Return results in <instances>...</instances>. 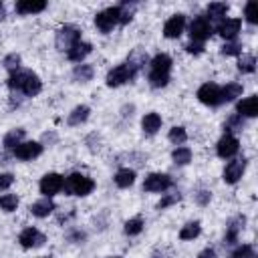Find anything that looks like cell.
Wrapping results in <instances>:
<instances>
[{
	"label": "cell",
	"instance_id": "obj_1",
	"mask_svg": "<svg viewBox=\"0 0 258 258\" xmlns=\"http://www.w3.org/2000/svg\"><path fill=\"white\" fill-rule=\"evenodd\" d=\"M62 189L69 194V196H89L93 189H95V181L83 173H71L67 179H64V185Z\"/></svg>",
	"mask_w": 258,
	"mask_h": 258
},
{
	"label": "cell",
	"instance_id": "obj_2",
	"mask_svg": "<svg viewBox=\"0 0 258 258\" xmlns=\"http://www.w3.org/2000/svg\"><path fill=\"white\" fill-rule=\"evenodd\" d=\"M56 48L58 50H71L77 42H81V30L77 26H71V24H64L56 30Z\"/></svg>",
	"mask_w": 258,
	"mask_h": 258
},
{
	"label": "cell",
	"instance_id": "obj_3",
	"mask_svg": "<svg viewBox=\"0 0 258 258\" xmlns=\"http://www.w3.org/2000/svg\"><path fill=\"white\" fill-rule=\"evenodd\" d=\"M117 22H119V10H117V6H111V8H107V10H103V12H99L95 16V26L101 32H105V34L111 32Z\"/></svg>",
	"mask_w": 258,
	"mask_h": 258
},
{
	"label": "cell",
	"instance_id": "obj_4",
	"mask_svg": "<svg viewBox=\"0 0 258 258\" xmlns=\"http://www.w3.org/2000/svg\"><path fill=\"white\" fill-rule=\"evenodd\" d=\"M198 99L208 107H216L222 103V89L214 83H206L198 89Z\"/></svg>",
	"mask_w": 258,
	"mask_h": 258
},
{
	"label": "cell",
	"instance_id": "obj_5",
	"mask_svg": "<svg viewBox=\"0 0 258 258\" xmlns=\"http://www.w3.org/2000/svg\"><path fill=\"white\" fill-rule=\"evenodd\" d=\"M64 185V177L60 173H46L40 179V194H44V198H52L54 194H58Z\"/></svg>",
	"mask_w": 258,
	"mask_h": 258
},
{
	"label": "cell",
	"instance_id": "obj_6",
	"mask_svg": "<svg viewBox=\"0 0 258 258\" xmlns=\"http://www.w3.org/2000/svg\"><path fill=\"white\" fill-rule=\"evenodd\" d=\"M212 34V24L206 16H198L194 18V22L189 24V36L194 42H204L206 38H210Z\"/></svg>",
	"mask_w": 258,
	"mask_h": 258
},
{
	"label": "cell",
	"instance_id": "obj_7",
	"mask_svg": "<svg viewBox=\"0 0 258 258\" xmlns=\"http://www.w3.org/2000/svg\"><path fill=\"white\" fill-rule=\"evenodd\" d=\"M133 77H135V75L131 73V69H129L127 64H119V67H115V69H111V71L107 73V85H109V87H119V85L129 83Z\"/></svg>",
	"mask_w": 258,
	"mask_h": 258
},
{
	"label": "cell",
	"instance_id": "obj_8",
	"mask_svg": "<svg viewBox=\"0 0 258 258\" xmlns=\"http://www.w3.org/2000/svg\"><path fill=\"white\" fill-rule=\"evenodd\" d=\"M167 187H171V177L165 173H149L143 181L145 191H165Z\"/></svg>",
	"mask_w": 258,
	"mask_h": 258
},
{
	"label": "cell",
	"instance_id": "obj_9",
	"mask_svg": "<svg viewBox=\"0 0 258 258\" xmlns=\"http://www.w3.org/2000/svg\"><path fill=\"white\" fill-rule=\"evenodd\" d=\"M18 242H20L22 248H38V246H42V244L46 242V238H44V234L38 232L36 228H26V230L20 232Z\"/></svg>",
	"mask_w": 258,
	"mask_h": 258
},
{
	"label": "cell",
	"instance_id": "obj_10",
	"mask_svg": "<svg viewBox=\"0 0 258 258\" xmlns=\"http://www.w3.org/2000/svg\"><path fill=\"white\" fill-rule=\"evenodd\" d=\"M40 153H42V145L36 143V141H22L20 145L14 147V157L24 159V161L34 159V157H38Z\"/></svg>",
	"mask_w": 258,
	"mask_h": 258
},
{
	"label": "cell",
	"instance_id": "obj_11",
	"mask_svg": "<svg viewBox=\"0 0 258 258\" xmlns=\"http://www.w3.org/2000/svg\"><path fill=\"white\" fill-rule=\"evenodd\" d=\"M238 149H240V145H238V139L234 137V135H230V133H226L220 141H218V145H216V151H218V155L220 157H234L236 153H238Z\"/></svg>",
	"mask_w": 258,
	"mask_h": 258
},
{
	"label": "cell",
	"instance_id": "obj_12",
	"mask_svg": "<svg viewBox=\"0 0 258 258\" xmlns=\"http://www.w3.org/2000/svg\"><path fill=\"white\" fill-rule=\"evenodd\" d=\"M183 28H185V16H183V14H173V16L165 22L163 34H165V38H177V36L183 32Z\"/></svg>",
	"mask_w": 258,
	"mask_h": 258
},
{
	"label": "cell",
	"instance_id": "obj_13",
	"mask_svg": "<svg viewBox=\"0 0 258 258\" xmlns=\"http://www.w3.org/2000/svg\"><path fill=\"white\" fill-rule=\"evenodd\" d=\"M244 167H246V161H244V159H232V161L226 165V169H224V181H226V183H236V181L242 177Z\"/></svg>",
	"mask_w": 258,
	"mask_h": 258
},
{
	"label": "cell",
	"instance_id": "obj_14",
	"mask_svg": "<svg viewBox=\"0 0 258 258\" xmlns=\"http://www.w3.org/2000/svg\"><path fill=\"white\" fill-rule=\"evenodd\" d=\"M240 26H242L240 18H226V20H222V22H220L218 32H220L226 40H232V38L240 32Z\"/></svg>",
	"mask_w": 258,
	"mask_h": 258
},
{
	"label": "cell",
	"instance_id": "obj_15",
	"mask_svg": "<svg viewBox=\"0 0 258 258\" xmlns=\"http://www.w3.org/2000/svg\"><path fill=\"white\" fill-rule=\"evenodd\" d=\"M46 8L44 0H18L16 2V12L18 14H36Z\"/></svg>",
	"mask_w": 258,
	"mask_h": 258
},
{
	"label": "cell",
	"instance_id": "obj_16",
	"mask_svg": "<svg viewBox=\"0 0 258 258\" xmlns=\"http://www.w3.org/2000/svg\"><path fill=\"white\" fill-rule=\"evenodd\" d=\"M145 62H147V52H145L143 48H133V50L129 52L125 64L131 69L133 75H137V71H141V67H143Z\"/></svg>",
	"mask_w": 258,
	"mask_h": 258
},
{
	"label": "cell",
	"instance_id": "obj_17",
	"mask_svg": "<svg viewBox=\"0 0 258 258\" xmlns=\"http://www.w3.org/2000/svg\"><path fill=\"white\" fill-rule=\"evenodd\" d=\"M238 115L240 117H256L258 115V97L252 95V97H246L238 103Z\"/></svg>",
	"mask_w": 258,
	"mask_h": 258
},
{
	"label": "cell",
	"instance_id": "obj_18",
	"mask_svg": "<svg viewBox=\"0 0 258 258\" xmlns=\"http://www.w3.org/2000/svg\"><path fill=\"white\" fill-rule=\"evenodd\" d=\"M244 224H246V218L244 216H238V218L230 220V224L226 228V244H234L238 240V234L244 230Z\"/></svg>",
	"mask_w": 258,
	"mask_h": 258
},
{
	"label": "cell",
	"instance_id": "obj_19",
	"mask_svg": "<svg viewBox=\"0 0 258 258\" xmlns=\"http://www.w3.org/2000/svg\"><path fill=\"white\" fill-rule=\"evenodd\" d=\"M30 212H32V216H36V218H46L48 214L54 212V202H52L50 198L38 200V202H34V204L30 206Z\"/></svg>",
	"mask_w": 258,
	"mask_h": 258
},
{
	"label": "cell",
	"instance_id": "obj_20",
	"mask_svg": "<svg viewBox=\"0 0 258 258\" xmlns=\"http://www.w3.org/2000/svg\"><path fill=\"white\" fill-rule=\"evenodd\" d=\"M91 50H93V46H91L89 42H77V44H75L67 54H69V58H71L73 62H81V60H83Z\"/></svg>",
	"mask_w": 258,
	"mask_h": 258
},
{
	"label": "cell",
	"instance_id": "obj_21",
	"mask_svg": "<svg viewBox=\"0 0 258 258\" xmlns=\"http://www.w3.org/2000/svg\"><path fill=\"white\" fill-rule=\"evenodd\" d=\"M151 71H159V73H169L171 71V56L165 52H159L151 58Z\"/></svg>",
	"mask_w": 258,
	"mask_h": 258
},
{
	"label": "cell",
	"instance_id": "obj_22",
	"mask_svg": "<svg viewBox=\"0 0 258 258\" xmlns=\"http://www.w3.org/2000/svg\"><path fill=\"white\" fill-rule=\"evenodd\" d=\"M141 127H143V131H145L147 135H153V133H157V129L161 127V117H159L157 113H147V115L143 117V121H141Z\"/></svg>",
	"mask_w": 258,
	"mask_h": 258
},
{
	"label": "cell",
	"instance_id": "obj_23",
	"mask_svg": "<svg viewBox=\"0 0 258 258\" xmlns=\"http://www.w3.org/2000/svg\"><path fill=\"white\" fill-rule=\"evenodd\" d=\"M89 113H91V109L87 107V105H79V107H75L73 111H71V115H69V125H81V123H85L87 119H89Z\"/></svg>",
	"mask_w": 258,
	"mask_h": 258
},
{
	"label": "cell",
	"instance_id": "obj_24",
	"mask_svg": "<svg viewBox=\"0 0 258 258\" xmlns=\"http://www.w3.org/2000/svg\"><path fill=\"white\" fill-rule=\"evenodd\" d=\"M22 137H24V129L16 127V129H10V131L4 135L2 143H4V147H6V149H14L16 145H20V143H22Z\"/></svg>",
	"mask_w": 258,
	"mask_h": 258
},
{
	"label": "cell",
	"instance_id": "obj_25",
	"mask_svg": "<svg viewBox=\"0 0 258 258\" xmlns=\"http://www.w3.org/2000/svg\"><path fill=\"white\" fill-rule=\"evenodd\" d=\"M40 89H42L40 79H38L34 73H30L28 79H26V83H24V87H22V93H24L26 97H34V95L40 93Z\"/></svg>",
	"mask_w": 258,
	"mask_h": 258
},
{
	"label": "cell",
	"instance_id": "obj_26",
	"mask_svg": "<svg viewBox=\"0 0 258 258\" xmlns=\"http://www.w3.org/2000/svg\"><path fill=\"white\" fill-rule=\"evenodd\" d=\"M133 181H135V171L129 167H123L115 173V183L119 187H129V185H133Z\"/></svg>",
	"mask_w": 258,
	"mask_h": 258
},
{
	"label": "cell",
	"instance_id": "obj_27",
	"mask_svg": "<svg viewBox=\"0 0 258 258\" xmlns=\"http://www.w3.org/2000/svg\"><path fill=\"white\" fill-rule=\"evenodd\" d=\"M28 75H30V71H20V69L14 71V73H10V77H8V87H10V89H20V91H22V87H24Z\"/></svg>",
	"mask_w": 258,
	"mask_h": 258
},
{
	"label": "cell",
	"instance_id": "obj_28",
	"mask_svg": "<svg viewBox=\"0 0 258 258\" xmlns=\"http://www.w3.org/2000/svg\"><path fill=\"white\" fill-rule=\"evenodd\" d=\"M242 95V85H238V83H228L224 89H222V103L226 101V103H230V101H234L236 97H240Z\"/></svg>",
	"mask_w": 258,
	"mask_h": 258
},
{
	"label": "cell",
	"instance_id": "obj_29",
	"mask_svg": "<svg viewBox=\"0 0 258 258\" xmlns=\"http://www.w3.org/2000/svg\"><path fill=\"white\" fill-rule=\"evenodd\" d=\"M200 232H202L200 222H189V224H185V226L179 230V238H181V240H194V238L200 236Z\"/></svg>",
	"mask_w": 258,
	"mask_h": 258
},
{
	"label": "cell",
	"instance_id": "obj_30",
	"mask_svg": "<svg viewBox=\"0 0 258 258\" xmlns=\"http://www.w3.org/2000/svg\"><path fill=\"white\" fill-rule=\"evenodd\" d=\"M73 77L81 83H87L93 79V67L91 64H77L75 71H73Z\"/></svg>",
	"mask_w": 258,
	"mask_h": 258
},
{
	"label": "cell",
	"instance_id": "obj_31",
	"mask_svg": "<svg viewBox=\"0 0 258 258\" xmlns=\"http://www.w3.org/2000/svg\"><path fill=\"white\" fill-rule=\"evenodd\" d=\"M169 83V73H159V71H149V85L155 89H161Z\"/></svg>",
	"mask_w": 258,
	"mask_h": 258
},
{
	"label": "cell",
	"instance_id": "obj_32",
	"mask_svg": "<svg viewBox=\"0 0 258 258\" xmlns=\"http://www.w3.org/2000/svg\"><path fill=\"white\" fill-rule=\"evenodd\" d=\"M171 159L177 163V165H185L191 161V151L187 147H175L173 153H171Z\"/></svg>",
	"mask_w": 258,
	"mask_h": 258
},
{
	"label": "cell",
	"instance_id": "obj_33",
	"mask_svg": "<svg viewBox=\"0 0 258 258\" xmlns=\"http://www.w3.org/2000/svg\"><path fill=\"white\" fill-rule=\"evenodd\" d=\"M117 10H119V22H121V24H127V22L133 18V12H135V4L123 2L121 6H117Z\"/></svg>",
	"mask_w": 258,
	"mask_h": 258
},
{
	"label": "cell",
	"instance_id": "obj_34",
	"mask_svg": "<svg viewBox=\"0 0 258 258\" xmlns=\"http://www.w3.org/2000/svg\"><path fill=\"white\" fill-rule=\"evenodd\" d=\"M238 69H240L242 73H254V69H256V58H254L252 54H242V56L238 58Z\"/></svg>",
	"mask_w": 258,
	"mask_h": 258
},
{
	"label": "cell",
	"instance_id": "obj_35",
	"mask_svg": "<svg viewBox=\"0 0 258 258\" xmlns=\"http://www.w3.org/2000/svg\"><path fill=\"white\" fill-rule=\"evenodd\" d=\"M123 230H125L127 236H137L143 230V220L141 218H131V220L125 222V228Z\"/></svg>",
	"mask_w": 258,
	"mask_h": 258
},
{
	"label": "cell",
	"instance_id": "obj_36",
	"mask_svg": "<svg viewBox=\"0 0 258 258\" xmlns=\"http://www.w3.org/2000/svg\"><path fill=\"white\" fill-rule=\"evenodd\" d=\"M226 12H228V4L226 2H212L208 6L210 18H222V16H226Z\"/></svg>",
	"mask_w": 258,
	"mask_h": 258
},
{
	"label": "cell",
	"instance_id": "obj_37",
	"mask_svg": "<svg viewBox=\"0 0 258 258\" xmlns=\"http://www.w3.org/2000/svg\"><path fill=\"white\" fill-rule=\"evenodd\" d=\"M0 208H2L4 212H14V210L18 208V198H16L14 194H4V196L0 198Z\"/></svg>",
	"mask_w": 258,
	"mask_h": 258
},
{
	"label": "cell",
	"instance_id": "obj_38",
	"mask_svg": "<svg viewBox=\"0 0 258 258\" xmlns=\"http://www.w3.org/2000/svg\"><path fill=\"white\" fill-rule=\"evenodd\" d=\"M185 139H187V133H185L183 127H171L169 129V141L171 143L181 145V143H185Z\"/></svg>",
	"mask_w": 258,
	"mask_h": 258
},
{
	"label": "cell",
	"instance_id": "obj_39",
	"mask_svg": "<svg viewBox=\"0 0 258 258\" xmlns=\"http://www.w3.org/2000/svg\"><path fill=\"white\" fill-rule=\"evenodd\" d=\"M2 64L10 71V73H14V71H18L20 69V54H16V52H12V54H8L4 60H2Z\"/></svg>",
	"mask_w": 258,
	"mask_h": 258
},
{
	"label": "cell",
	"instance_id": "obj_40",
	"mask_svg": "<svg viewBox=\"0 0 258 258\" xmlns=\"http://www.w3.org/2000/svg\"><path fill=\"white\" fill-rule=\"evenodd\" d=\"M226 131H242V127H244V119L236 113V115H232L228 121H226Z\"/></svg>",
	"mask_w": 258,
	"mask_h": 258
},
{
	"label": "cell",
	"instance_id": "obj_41",
	"mask_svg": "<svg viewBox=\"0 0 258 258\" xmlns=\"http://www.w3.org/2000/svg\"><path fill=\"white\" fill-rule=\"evenodd\" d=\"M232 258H254V248L250 244H244L232 252Z\"/></svg>",
	"mask_w": 258,
	"mask_h": 258
},
{
	"label": "cell",
	"instance_id": "obj_42",
	"mask_svg": "<svg viewBox=\"0 0 258 258\" xmlns=\"http://www.w3.org/2000/svg\"><path fill=\"white\" fill-rule=\"evenodd\" d=\"M181 200V194H167L165 198H161L159 200V204H157V210H165L167 206H171V204H175V202H179Z\"/></svg>",
	"mask_w": 258,
	"mask_h": 258
},
{
	"label": "cell",
	"instance_id": "obj_43",
	"mask_svg": "<svg viewBox=\"0 0 258 258\" xmlns=\"http://www.w3.org/2000/svg\"><path fill=\"white\" fill-rule=\"evenodd\" d=\"M244 16L250 24H256L258 22V14H256V4L254 2H248L246 8H244Z\"/></svg>",
	"mask_w": 258,
	"mask_h": 258
},
{
	"label": "cell",
	"instance_id": "obj_44",
	"mask_svg": "<svg viewBox=\"0 0 258 258\" xmlns=\"http://www.w3.org/2000/svg\"><path fill=\"white\" fill-rule=\"evenodd\" d=\"M240 52H242V46L238 42H226L222 46V54H226V56H236Z\"/></svg>",
	"mask_w": 258,
	"mask_h": 258
},
{
	"label": "cell",
	"instance_id": "obj_45",
	"mask_svg": "<svg viewBox=\"0 0 258 258\" xmlns=\"http://www.w3.org/2000/svg\"><path fill=\"white\" fill-rule=\"evenodd\" d=\"M210 198H212V194H210L208 189H200V191L196 194V202H198L200 206H206V204L210 202Z\"/></svg>",
	"mask_w": 258,
	"mask_h": 258
},
{
	"label": "cell",
	"instance_id": "obj_46",
	"mask_svg": "<svg viewBox=\"0 0 258 258\" xmlns=\"http://www.w3.org/2000/svg\"><path fill=\"white\" fill-rule=\"evenodd\" d=\"M14 181V175L12 173H0V189H8Z\"/></svg>",
	"mask_w": 258,
	"mask_h": 258
},
{
	"label": "cell",
	"instance_id": "obj_47",
	"mask_svg": "<svg viewBox=\"0 0 258 258\" xmlns=\"http://www.w3.org/2000/svg\"><path fill=\"white\" fill-rule=\"evenodd\" d=\"M185 50L191 52V54H202V52H204V42H194V40H191V42L185 46Z\"/></svg>",
	"mask_w": 258,
	"mask_h": 258
},
{
	"label": "cell",
	"instance_id": "obj_48",
	"mask_svg": "<svg viewBox=\"0 0 258 258\" xmlns=\"http://www.w3.org/2000/svg\"><path fill=\"white\" fill-rule=\"evenodd\" d=\"M198 258H216V252L212 250V248H206V250H202L200 252V256Z\"/></svg>",
	"mask_w": 258,
	"mask_h": 258
},
{
	"label": "cell",
	"instance_id": "obj_49",
	"mask_svg": "<svg viewBox=\"0 0 258 258\" xmlns=\"http://www.w3.org/2000/svg\"><path fill=\"white\" fill-rule=\"evenodd\" d=\"M56 141V135L54 133H44L42 135V143H54Z\"/></svg>",
	"mask_w": 258,
	"mask_h": 258
},
{
	"label": "cell",
	"instance_id": "obj_50",
	"mask_svg": "<svg viewBox=\"0 0 258 258\" xmlns=\"http://www.w3.org/2000/svg\"><path fill=\"white\" fill-rule=\"evenodd\" d=\"M2 18H4V6L0 4V20H2Z\"/></svg>",
	"mask_w": 258,
	"mask_h": 258
},
{
	"label": "cell",
	"instance_id": "obj_51",
	"mask_svg": "<svg viewBox=\"0 0 258 258\" xmlns=\"http://www.w3.org/2000/svg\"><path fill=\"white\" fill-rule=\"evenodd\" d=\"M111 258H119V256H111Z\"/></svg>",
	"mask_w": 258,
	"mask_h": 258
}]
</instances>
